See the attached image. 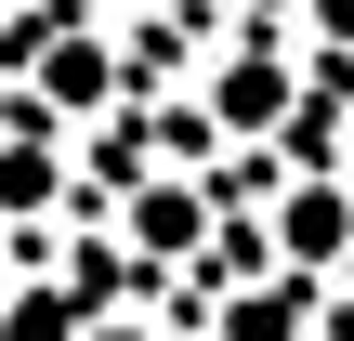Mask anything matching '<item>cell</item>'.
Segmentation results:
<instances>
[{
    "label": "cell",
    "mask_w": 354,
    "mask_h": 341,
    "mask_svg": "<svg viewBox=\"0 0 354 341\" xmlns=\"http://www.w3.org/2000/svg\"><path fill=\"white\" fill-rule=\"evenodd\" d=\"M302 329V302H289V289H276V302H236V341H289Z\"/></svg>",
    "instance_id": "3"
},
{
    "label": "cell",
    "mask_w": 354,
    "mask_h": 341,
    "mask_svg": "<svg viewBox=\"0 0 354 341\" xmlns=\"http://www.w3.org/2000/svg\"><path fill=\"white\" fill-rule=\"evenodd\" d=\"M131 237H145V250H184V237H197V197H184V184L131 197Z\"/></svg>",
    "instance_id": "2"
},
{
    "label": "cell",
    "mask_w": 354,
    "mask_h": 341,
    "mask_svg": "<svg viewBox=\"0 0 354 341\" xmlns=\"http://www.w3.org/2000/svg\"><path fill=\"white\" fill-rule=\"evenodd\" d=\"M105 341H145V329H105Z\"/></svg>",
    "instance_id": "4"
},
{
    "label": "cell",
    "mask_w": 354,
    "mask_h": 341,
    "mask_svg": "<svg viewBox=\"0 0 354 341\" xmlns=\"http://www.w3.org/2000/svg\"><path fill=\"white\" fill-rule=\"evenodd\" d=\"M342 237H354V210H342V184H302V197H289V250H302V263H328Z\"/></svg>",
    "instance_id": "1"
}]
</instances>
